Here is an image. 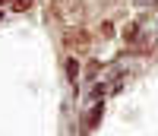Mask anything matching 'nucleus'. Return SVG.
Here are the masks:
<instances>
[{
  "mask_svg": "<svg viewBox=\"0 0 158 136\" xmlns=\"http://www.w3.org/2000/svg\"><path fill=\"white\" fill-rule=\"evenodd\" d=\"M13 6H16L19 13H25V10H29V6H32V0H16V3H13Z\"/></svg>",
  "mask_w": 158,
  "mask_h": 136,
  "instance_id": "obj_5",
  "label": "nucleus"
},
{
  "mask_svg": "<svg viewBox=\"0 0 158 136\" xmlns=\"http://www.w3.org/2000/svg\"><path fill=\"white\" fill-rule=\"evenodd\" d=\"M101 114H104V104L98 101L95 108H92V111L85 114V120H82V130H95L98 127V120H101Z\"/></svg>",
  "mask_w": 158,
  "mask_h": 136,
  "instance_id": "obj_2",
  "label": "nucleus"
},
{
  "mask_svg": "<svg viewBox=\"0 0 158 136\" xmlns=\"http://www.w3.org/2000/svg\"><path fill=\"white\" fill-rule=\"evenodd\" d=\"M0 19H3V13H0Z\"/></svg>",
  "mask_w": 158,
  "mask_h": 136,
  "instance_id": "obj_8",
  "label": "nucleus"
},
{
  "mask_svg": "<svg viewBox=\"0 0 158 136\" xmlns=\"http://www.w3.org/2000/svg\"><path fill=\"white\" fill-rule=\"evenodd\" d=\"M6 3H10V0H0V6H6Z\"/></svg>",
  "mask_w": 158,
  "mask_h": 136,
  "instance_id": "obj_7",
  "label": "nucleus"
},
{
  "mask_svg": "<svg viewBox=\"0 0 158 136\" xmlns=\"http://www.w3.org/2000/svg\"><path fill=\"white\" fill-rule=\"evenodd\" d=\"M63 48H67V51H85L89 48V32L79 29V25L63 29Z\"/></svg>",
  "mask_w": 158,
  "mask_h": 136,
  "instance_id": "obj_1",
  "label": "nucleus"
},
{
  "mask_svg": "<svg viewBox=\"0 0 158 136\" xmlns=\"http://www.w3.org/2000/svg\"><path fill=\"white\" fill-rule=\"evenodd\" d=\"M101 35H104V38H111V35H114V25H111V22H104V25H101Z\"/></svg>",
  "mask_w": 158,
  "mask_h": 136,
  "instance_id": "obj_6",
  "label": "nucleus"
},
{
  "mask_svg": "<svg viewBox=\"0 0 158 136\" xmlns=\"http://www.w3.org/2000/svg\"><path fill=\"white\" fill-rule=\"evenodd\" d=\"M123 38H127V41H136V38H139V25H136V22L127 25V29H123Z\"/></svg>",
  "mask_w": 158,
  "mask_h": 136,
  "instance_id": "obj_3",
  "label": "nucleus"
},
{
  "mask_svg": "<svg viewBox=\"0 0 158 136\" xmlns=\"http://www.w3.org/2000/svg\"><path fill=\"white\" fill-rule=\"evenodd\" d=\"M67 76H70V79L79 76V63H76V60H67Z\"/></svg>",
  "mask_w": 158,
  "mask_h": 136,
  "instance_id": "obj_4",
  "label": "nucleus"
}]
</instances>
